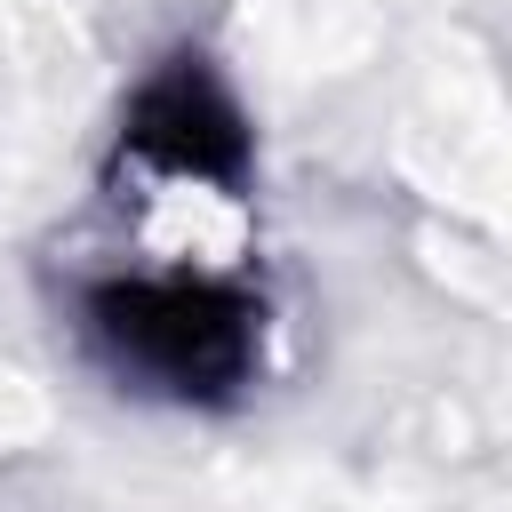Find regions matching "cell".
Returning a JSON list of instances; mask_svg holds the SVG:
<instances>
[{
  "label": "cell",
  "instance_id": "cell-2",
  "mask_svg": "<svg viewBox=\"0 0 512 512\" xmlns=\"http://www.w3.org/2000/svg\"><path fill=\"white\" fill-rule=\"evenodd\" d=\"M120 160H136L144 176L240 200V184H248V120H240L232 88L200 56H176L136 88L128 128H120Z\"/></svg>",
  "mask_w": 512,
  "mask_h": 512
},
{
  "label": "cell",
  "instance_id": "cell-1",
  "mask_svg": "<svg viewBox=\"0 0 512 512\" xmlns=\"http://www.w3.org/2000/svg\"><path fill=\"white\" fill-rule=\"evenodd\" d=\"M96 352L168 400H232L264 360V304L208 272H120L88 288Z\"/></svg>",
  "mask_w": 512,
  "mask_h": 512
}]
</instances>
